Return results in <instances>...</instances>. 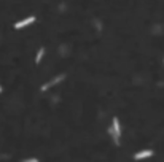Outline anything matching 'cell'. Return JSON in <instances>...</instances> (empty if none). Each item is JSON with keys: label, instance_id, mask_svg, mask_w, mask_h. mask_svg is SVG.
<instances>
[{"label": "cell", "instance_id": "obj_4", "mask_svg": "<svg viewBox=\"0 0 164 162\" xmlns=\"http://www.w3.org/2000/svg\"><path fill=\"white\" fill-rule=\"evenodd\" d=\"M64 78H66V75H61V76H56V78H53L51 81H48V83H45L43 86H41V91H46V89H49L53 86V84H58V83H61Z\"/></svg>", "mask_w": 164, "mask_h": 162}, {"label": "cell", "instance_id": "obj_2", "mask_svg": "<svg viewBox=\"0 0 164 162\" xmlns=\"http://www.w3.org/2000/svg\"><path fill=\"white\" fill-rule=\"evenodd\" d=\"M155 156V151L153 150H140V151H137L132 156V159L134 160H145V159H148V157H153Z\"/></svg>", "mask_w": 164, "mask_h": 162}, {"label": "cell", "instance_id": "obj_6", "mask_svg": "<svg viewBox=\"0 0 164 162\" xmlns=\"http://www.w3.org/2000/svg\"><path fill=\"white\" fill-rule=\"evenodd\" d=\"M21 162H40V159L38 157H27V159L21 160Z\"/></svg>", "mask_w": 164, "mask_h": 162}, {"label": "cell", "instance_id": "obj_7", "mask_svg": "<svg viewBox=\"0 0 164 162\" xmlns=\"http://www.w3.org/2000/svg\"><path fill=\"white\" fill-rule=\"evenodd\" d=\"M0 94H2V86H0Z\"/></svg>", "mask_w": 164, "mask_h": 162}, {"label": "cell", "instance_id": "obj_1", "mask_svg": "<svg viewBox=\"0 0 164 162\" xmlns=\"http://www.w3.org/2000/svg\"><path fill=\"white\" fill-rule=\"evenodd\" d=\"M109 133L113 140V143L116 146L119 145V138H121V133H123V129H121V124H119V119L115 116L112 119V126L109 127Z\"/></svg>", "mask_w": 164, "mask_h": 162}, {"label": "cell", "instance_id": "obj_3", "mask_svg": "<svg viewBox=\"0 0 164 162\" xmlns=\"http://www.w3.org/2000/svg\"><path fill=\"white\" fill-rule=\"evenodd\" d=\"M35 22V16H29V18H26L23 21H18V22L15 24V29H23V27H27V26H30Z\"/></svg>", "mask_w": 164, "mask_h": 162}, {"label": "cell", "instance_id": "obj_5", "mask_svg": "<svg viewBox=\"0 0 164 162\" xmlns=\"http://www.w3.org/2000/svg\"><path fill=\"white\" fill-rule=\"evenodd\" d=\"M43 54H45V48H40L38 53H37V56H35V64H40V60H41V57H43Z\"/></svg>", "mask_w": 164, "mask_h": 162}]
</instances>
